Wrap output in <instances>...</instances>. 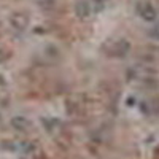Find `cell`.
<instances>
[{
    "mask_svg": "<svg viewBox=\"0 0 159 159\" xmlns=\"http://www.w3.org/2000/svg\"><path fill=\"white\" fill-rule=\"evenodd\" d=\"M105 48H107L108 56H124L130 45L127 43V40H116V42H108Z\"/></svg>",
    "mask_w": 159,
    "mask_h": 159,
    "instance_id": "1",
    "label": "cell"
},
{
    "mask_svg": "<svg viewBox=\"0 0 159 159\" xmlns=\"http://www.w3.org/2000/svg\"><path fill=\"white\" fill-rule=\"evenodd\" d=\"M10 24H11V27L16 29V30H25L29 25V18L22 11H15L10 15Z\"/></svg>",
    "mask_w": 159,
    "mask_h": 159,
    "instance_id": "2",
    "label": "cell"
},
{
    "mask_svg": "<svg viewBox=\"0 0 159 159\" xmlns=\"http://www.w3.org/2000/svg\"><path fill=\"white\" fill-rule=\"evenodd\" d=\"M11 127L19 132H29L32 129V123L24 116H13L11 118Z\"/></svg>",
    "mask_w": 159,
    "mask_h": 159,
    "instance_id": "3",
    "label": "cell"
},
{
    "mask_svg": "<svg viewBox=\"0 0 159 159\" xmlns=\"http://www.w3.org/2000/svg\"><path fill=\"white\" fill-rule=\"evenodd\" d=\"M139 13H140V16L145 19V21H154L156 19V16H157V13H156V10H154V7L151 5V3H140L139 5Z\"/></svg>",
    "mask_w": 159,
    "mask_h": 159,
    "instance_id": "4",
    "label": "cell"
},
{
    "mask_svg": "<svg viewBox=\"0 0 159 159\" xmlns=\"http://www.w3.org/2000/svg\"><path fill=\"white\" fill-rule=\"evenodd\" d=\"M75 15L78 18H81V19L88 18L91 15V5L86 2V0H80V2L75 5Z\"/></svg>",
    "mask_w": 159,
    "mask_h": 159,
    "instance_id": "5",
    "label": "cell"
},
{
    "mask_svg": "<svg viewBox=\"0 0 159 159\" xmlns=\"http://www.w3.org/2000/svg\"><path fill=\"white\" fill-rule=\"evenodd\" d=\"M38 5L42 7V8H54L56 7V0H40Z\"/></svg>",
    "mask_w": 159,
    "mask_h": 159,
    "instance_id": "6",
    "label": "cell"
},
{
    "mask_svg": "<svg viewBox=\"0 0 159 159\" xmlns=\"http://www.w3.org/2000/svg\"><path fill=\"white\" fill-rule=\"evenodd\" d=\"M7 57H8V52H7L5 49L0 48V64H2L3 61H7Z\"/></svg>",
    "mask_w": 159,
    "mask_h": 159,
    "instance_id": "7",
    "label": "cell"
},
{
    "mask_svg": "<svg viewBox=\"0 0 159 159\" xmlns=\"http://www.w3.org/2000/svg\"><path fill=\"white\" fill-rule=\"evenodd\" d=\"M97 2H103V0H97Z\"/></svg>",
    "mask_w": 159,
    "mask_h": 159,
    "instance_id": "8",
    "label": "cell"
}]
</instances>
